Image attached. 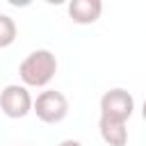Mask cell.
Wrapping results in <instances>:
<instances>
[{
	"instance_id": "1",
	"label": "cell",
	"mask_w": 146,
	"mask_h": 146,
	"mask_svg": "<svg viewBox=\"0 0 146 146\" xmlns=\"http://www.w3.org/2000/svg\"><path fill=\"white\" fill-rule=\"evenodd\" d=\"M57 73V57L46 50H32L18 66V75L25 87H46Z\"/></svg>"
},
{
	"instance_id": "2",
	"label": "cell",
	"mask_w": 146,
	"mask_h": 146,
	"mask_svg": "<svg viewBox=\"0 0 146 146\" xmlns=\"http://www.w3.org/2000/svg\"><path fill=\"white\" fill-rule=\"evenodd\" d=\"M32 112L43 123H50V125L52 123H59L68 114V98L62 91H57V89H46V91H41L36 96Z\"/></svg>"
},
{
	"instance_id": "3",
	"label": "cell",
	"mask_w": 146,
	"mask_h": 146,
	"mask_svg": "<svg viewBox=\"0 0 146 146\" xmlns=\"http://www.w3.org/2000/svg\"><path fill=\"white\" fill-rule=\"evenodd\" d=\"M34 100L25 84H7L0 91V110L9 119H23L32 112Z\"/></svg>"
},
{
	"instance_id": "4",
	"label": "cell",
	"mask_w": 146,
	"mask_h": 146,
	"mask_svg": "<svg viewBox=\"0 0 146 146\" xmlns=\"http://www.w3.org/2000/svg\"><path fill=\"white\" fill-rule=\"evenodd\" d=\"M135 112V98L130 91L121 89V87H114L110 91L103 94L100 98V116H107V119H114V121H128Z\"/></svg>"
},
{
	"instance_id": "5",
	"label": "cell",
	"mask_w": 146,
	"mask_h": 146,
	"mask_svg": "<svg viewBox=\"0 0 146 146\" xmlns=\"http://www.w3.org/2000/svg\"><path fill=\"white\" fill-rule=\"evenodd\" d=\"M103 2L100 0H71L68 2V16L78 25H91L100 18Z\"/></svg>"
},
{
	"instance_id": "6",
	"label": "cell",
	"mask_w": 146,
	"mask_h": 146,
	"mask_svg": "<svg viewBox=\"0 0 146 146\" xmlns=\"http://www.w3.org/2000/svg\"><path fill=\"white\" fill-rule=\"evenodd\" d=\"M98 130H100V137H103V141L107 146H125L128 144V128H125L123 121H114V119L100 116Z\"/></svg>"
},
{
	"instance_id": "7",
	"label": "cell",
	"mask_w": 146,
	"mask_h": 146,
	"mask_svg": "<svg viewBox=\"0 0 146 146\" xmlns=\"http://www.w3.org/2000/svg\"><path fill=\"white\" fill-rule=\"evenodd\" d=\"M16 34H18V30H16L14 18L7 14H0V48L11 46L16 41Z\"/></svg>"
},
{
	"instance_id": "8",
	"label": "cell",
	"mask_w": 146,
	"mask_h": 146,
	"mask_svg": "<svg viewBox=\"0 0 146 146\" xmlns=\"http://www.w3.org/2000/svg\"><path fill=\"white\" fill-rule=\"evenodd\" d=\"M57 146H82L78 139H64V141H59Z\"/></svg>"
},
{
	"instance_id": "9",
	"label": "cell",
	"mask_w": 146,
	"mask_h": 146,
	"mask_svg": "<svg viewBox=\"0 0 146 146\" xmlns=\"http://www.w3.org/2000/svg\"><path fill=\"white\" fill-rule=\"evenodd\" d=\"M141 116H144V121H146V100H144V105H141Z\"/></svg>"
}]
</instances>
